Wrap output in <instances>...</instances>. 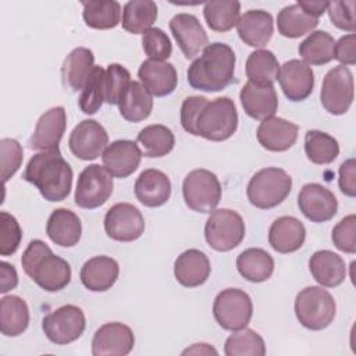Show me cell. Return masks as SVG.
Returning a JSON list of instances; mask_svg holds the SVG:
<instances>
[{
  "label": "cell",
  "mask_w": 356,
  "mask_h": 356,
  "mask_svg": "<svg viewBox=\"0 0 356 356\" xmlns=\"http://www.w3.org/2000/svg\"><path fill=\"white\" fill-rule=\"evenodd\" d=\"M22 178L38 188L47 202H63L72 188L74 172L60 149L39 152L28 161Z\"/></svg>",
  "instance_id": "6da1fadb"
},
{
  "label": "cell",
  "mask_w": 356,
  "mask_h": 356,
  "mask_svg": "<svg viewBox=\"0 0 356 356\" xmlns=\"http://www.w3.org/2000/svg\"><path fill=\"white\" fill-rule=\"evenodd\" d=\"M235 63L236 57L231 46L221 42L207 44L202 56L189 65L188 82L202 92H220L232 83Z\"/></svg>",
  "instance_id": "7a4b0ae2"
},
{
  "label": "cell",
  "mask_w": 356,
  "mask_h": 356,
  "mask_svg": "<svg viewBox=\"0 0 356 356\" xmlns=\"http://www.w3.org/2000/svg\"><path fill=\"white\" fill-rule=\"evenodd\" d=\"M21 264L25 274L46 292L61 291L71 281L68 261L54 254L40 239L29 242L21 256Z\"/></svg>",
  "instance_id": "3957f363"
},
{
  "label": "cell",
  "mask_w": 356,
  "mask_h": 356,
  "mask_svg": "<svg viewBox=\"0 0 356 356\" xmlns=\"http://www.w3.org/2000/svg\"><path fill=\"white\" fill-rule=\"evenodd\" d=\"M238 128V113L234 100L217 97L209 100L197 113L193 124V136L222 142L229 139Z\"/></svg>",
  "instance_id": "277c9868"
},
{
  "label": "cell",
  "mask_w": 356,
  "mask_h": 356,
  "mask_svg": "<svg viewBox=\"0 0 356 356\" xmlns=\"http://www.w3.org/2000/svg\"><path fill=\"white\" fill-rule=\"evenodd\" d=\"M292 191L291 175L278 167L259 170L246 188L248 200L252 206L268 210L281 204Z\"/></svg>",
  "instance_id": "5b68a950"
},
{
  "label": "cell",
  "mask_w": 356,
  "mask_h": 356,
  "mask_svg": "<svg viewBox=\"0 0 356 356\" xmlns=\"http://www.w3.org/2000/svg\"><path fill=\"white\" fill-rule=\"evenodd\" d=\"M295 314L305 328L321 331L334 321L337 303L323 286H306L295 298Z\"/></svg>",
  "instance_id": "8992f818"
},
{
  "label": "cell",
  "mask_w": 356,
  "mask_h": 356,
  "mask_svg": "<svg viewBox=\"0 0 356 356\" xmlns=\"http://www.w3.org/2000/svg\"><path fill=\"white\" fill-rule=\"evenodd\" d=\"M245 221L231 209H216L210 213L204 225L207 245L217 252L235 249L245 238Z\"/></svg>",
  "instance_id": "52a82bcc"
},
{
  "label": "cell",
  "mask_w": 356,
  "mask_h": 356,
  "mask_svg": "<svg viewBox=\"0 0 356 356\" xmlns=\"http://www.w3.org/2000/svg\"><path fill=\"white\" fill-rule=\"evenodd\" d=\"M182 195L191 210L196 213H211L221 200V184L214 172L197 168L185 177Z\"/></svg>",
  "instance_id": "ba28073f"
},
{
  "label": "cell",
  "mask_w": 356,
  "mask_h": 356,
  "mask_svg": "<svg viewBox=\"0 0 356 356\" xmlns=\"http://www.w3.org/2000/svg\"><path fill=\"white\" fill-rule=\"evenodd\" d=\"M252 314V299L242 289L227 288L214 299L213 316L222 330L238 331L245 328L249 324Z\"/></svg>",
  "instance_id": "9c48e42d"
},
{
  "label": "cell",
  "mask_w": 356,
  "mask_h": 356,
  "mask_svg": "<svg viewBox=\"0 0 356 356\" xmlns=\"http://www.w3.org/2000/svg\"><path fill=\"white\" fill-rule=\"evenodd\" d=\"M355 96V83L353 74L345 65H337L331 68L321 85L320 100L323 107L332 115L345 114L352 103Z\"/></svg>",
  "instance_id": "30bf717a"
},
{
  "label": "cell",
  "mask_w": 356,
  "mask_h": 356,
  "mask_svg": "<svg viewBox=\"0 0 356 356\" xmlns=\"http://www.w3.org/2000/svg\"><path fill=\"white\" fill-rule=\"evenodd\" d=\"M113 175L99 164H90L82 170L75 188V204L82 209L103 206L113 193Z\"/></svg>",
  "instance_id": "8fae6325"
},
{
  "label": "cell",
  "mask_w": 356,
  "mask_h": 356,
  "mask_svg": "<svg viewBox=\"0 0 356 356\" xmlns=\"http://www.w3.org/2000/svg\"><path fill=\"white\" fill-rule=\"evenodd\" d=\"M86 318L81 307L64 305L42 320V330L47 339L56 345H68L76 341L85 331Z\"/></svg>",
  "instance_id": "7c38bea8"
},
{
  "label": "cell",
  "mask_w": 356,
  "mask_h": 356,
  "mask_svg": "<svg viewBox=\"0 0 356 356\" xmlns=\"http://www.w3.org/2000/svg\"><path fill=\"white\" fill-rule=\"evenodd\" d=\"M104 231L113 241L132 242L142 236L145 218L134 204L115 203L104 216Z\"/></svg>",
  "instance_id": "4fadbf2b"
},
{
  "label": "cell",
  "mask_w": 356,
  "mask_h": 356,
  "mask_svg": "<svg viewBox=\"0 0 356 356\" xmlns=\"http://www.w3.org/2000/svg\"><path fill=\"white\" fill-rule=\"evenodd\" d=\"M108 146V134L96 120H83L74 127L68 138L71 153L85 161L95 160Z\"/></svg>",
  "instance_id": "5bb4252c"
},
{
  "label": "cell",
  "mask_w": 356,
  "mask_h": 356,
  "mask_svg": "<svg viewBox=\"0 0 356 356\" xmlns=\"http://www.w3.org/2000/svg\"><path fill=\"white\" fill-rule=\"evenodd\" d=\"M298 207L312 222H325L337 214L338 200L325 186L309 182L298 193Z\"/></svg>",
  "instance_id": "9a60e30c"
},
{
  "label": "cell",
  "mask_w": 356,
  "mask_h": 356,
  "mask_svg": "<svg viewBox=\"0 0 356 356\" xmlns=\"http://www.w3.org/2000/svg\"><path fill=\"white\" fill-rule=\"evenodd\" d=\"M135 345L132 330L120 321L106 323L96 330L92 339L93 356H125Z\"/></svg>",
  "instance_id": "2e32d148"
},
{
  "label": "cell",
  "mask_w": 356,
  "mask_h": 356,
  "mask_svg": "<svg viewBox=\"0 0 356 356\" xmlns=\"http://www.w3.org/2000/svg\"><path fill=\"white\" fill-rule=\"evenodd\" d=\"M67 127V113L63 106L51 107L44 111L33 129L32 136L28 140V147L31 150L47 152L58 149L60 140L65 132Z\"/></svg>",
  "instance_id": "e0dca14e"
},
{
  "label": "cell",
  "mask_w": 356,
  "mask_h": 356,
  "mask_svg": "<svg viewBox=\"0 0 356 356\" xmlns=\"http://www.w3.org/2000/svg\"><path fill=\"white\" fill-rule=\"evenodd\" d=\"M170 31L188 60L195 58L209 44L207 33L193 14L179 13L174 15L170 21Z\"/></svg>",
  "instance_id": "ac0fdd59"
},
{
  "label": "cell",
  "mask_w": 356,
  "mask_h": 356,
  "mask_svg": "<svg viewBox=\"0 0 356 356\" xmlns=\"http://www.w3.org/2000/svg\"><path fill=\"white\" fill-rule=\"evenodd\" d=\"M285 97L291 102L306 100L314 88V72L305 61L292 58L280 67L278 79Z\"/></svg>",
  "instance_id": "d6986e66"
},
{
  "label": "cell",
  "mask_w": 356,
  "mask_h": 356,
  "mask_svg": "<svg viewBox=\"0 0 356 356\" xmlns=\"http://www.w3.org/2000/svg\"><path fill=\"white\" fill-rule=\"evenodd\" d=\"M142 160V150L134 140L118 139L111 142L102 154L103 167L115 178L134 174Z\"/></svg>",
  "instance_id": "ffe728a7"
},
{
  "label": "cell",
  "mask_w": 356,
  "mask_h": 356,
  "mask_svg": "<svg viewBox=\"0 0 356 356\" xmlns=\"http://www.w3.org/2000/svg\"><path fill=\"white\" fill-rule=\"evenodd\" d=\"M299 127L281 117H268L263 120L256 131L261 147L268 152H286L298 139Z\"/></svg>",
  "instance_id": "44dd1931"
},
{
  "label": "cell",
  "mask_w": 356,
  "mask_h": 356,
  "mask_svg": "<svg viewBox=\"0 0 356 356\" xmlns=\"http://www.w3.org/2000/svg\"><path fill=\"white\" fill-rule=\"evenodd\" d=\"M138 76L140 83L156 97L171 95L178 83L177 70L167 61L145 60L138 70Z\"/></svg>",
  "instance_id": "7402d4cb"
},
{
  "label": "cell",
  "mask_w": 356,
  "mask_h": 356,
  "mask_svg": "<svg viewBox=\"0 0 356 356\" xmlns=\"http://www.w3.org/2000/svg\"><path fill=\"white\" fill-rule=\"evenodd\" d=\"M135 196L146 207H160L171 196L168 175L157 168H147L139 174L135 182Z\"/></svg>",
  "instance_id": "603a6c76"
},
{
  "label": "cell",
  "mask_w": 356,
  "mask_h": 356,
  "mask_svg": "<svg viewBox=\"0 0 356 356\" xmlns=\"http://www.w3.org/2000/svg\"><path fill=\"white\" fill-rule=\"evenodd\" d=\"M241 104L245 113L253 118L263 121L273 117L278 108V97L273 85H256L246 82L239 93Z\"/></svg>",
  "instance_id": "cb8c5ba5"
},
{
  "label": "cell",
  "mask_w": 356,
  "mask_h": 356,
  "mask_svg": "<svg viewBox=\"0 0 356 356\" xmlns=\"http://www.w3.org/2000/svg\"><path fill=\"white\" fill-rule=\"evenodd\" d=\"M120 275V266L110 256H95L86 260L81 268L82 285L92 292L108 291Z\"/></svg>",
  "instance_id": "d4e9b609"
},
{
  "label": "cell",
  "mask_w": 356,
  "mask_h": 356,
  "mask_svg": "<svg viewBox=\"0 0 356 356\" xmlns=\"http://www.w3.org/2000/svg\"><path fill=\"white\" fill-rule=\"evenodd\" d=\"M210 271V260L199 249H188L174 261L175 280L185 288L200 286L207 281Z\"/></svg>",
  "instance_id": "484cf974"
},
{
  "label": "cell",
  "mask_w": 356,
  "mask_h": 356,
  "mask_svg": "<svg viewBox=\"0 0 356 356\" xmlns=\"http://www.w3.org/2000/svg\"><path fill=\"white\" fill-rule=\"evenodd\" d=\"M241 40L250 47H263L273 38V15L264 10H249L236 22Z\"/></svg>",
  "instance_id": "4316f807"
},
{
  "label": "cell",
  "mask_w": 356,
  "mask_h": 356,
  "mask_svg": "<svg viewBox=\"0 0 356 356\" xmlns=\"http://www.w3.org/2000/svg\"><path fill=\"white\" fill-rule=\"evenodd\" d=\"M306 239V228L300 220L292 216L278 217L268 229V243L278 253L299 250Z\"/></svg>",
  "instance_id": "83f0119b"
},
{
  "label": "cell",
  "mask_w": 356,
  "mask_h": 356,
  "mask_svg": "<svg viewBox=\"0 0 356 356\" xmlns=\"http://www.w3.org/2000/svg\"><path fill=\"white\" fill-rule=\"evenodd\" d=\"M309 270L313 278L324 288H335L346 278L343 259L332 250H317L309 259Z\"/></svg>",
  "instance_id": "f1b7e54d"
},
{
  "label": "cell",
  "mask_w": 356,
  "mask_h": 356,
  "mask_svg": "<svg viewBox=\"0 0 356 356\" xmlns=\"http://www.w3.org/2000/svg\"><path fill=\"white\" fill-rule=\"evenodd\" d=\"M46 234L53 243L63 248H72L81 239L82 224L74 211L56 209L47 220Z\"/></svg>",
  "instance_id": "f546056e"
},
{
  "label": "cell",
  "mask_w": 356,
  "mask_h": 356,
  "mask_svg": "<svg viewBox=\"0 0 356 356\" xmlns=\"http://www.w3.org/2000/svg\"><path fill=\"white\" fill-rule=\"evenodd\" d=\"M95 56L90 49L75 47L63 61L61 78L65 88L72 92L82 90L90 71L93 70Z\"/></svg>",
  "instance_id": "4dcf8cb0"
},
{
  "label": "cell",
  "mask_w": 356,
  "mask_h": 356,
  "mask_svg": "<svg viewBox=\"0 0 356 356\" xmlns=\"http://www.w3.org/2000/svg\"><path fill=\"white\" fill-rule=\"evenodd\" d=\"M118 108L124 120L129 122H140L152 114L153 96L140 82L134 81L120 99Z\"/></svg>",
  "instance_id": "1f68e13d"
},
{
  "label": "cell",
  "mask_w": 356,
  "mask_h": 356,
  "mask_svg": "<svg viewBox=\"0 0 356 356\" xmlns=\"http://www.w3.org/2000/svg\"><path fill=\"white\" fill-rule=\"evenodd\" d=\"M238 273L249 282H264L274 273V259L260 248H249L236 257Z\"/></svg>",
  "instance_id": "d6a6232c"
},
{
  "label": "cell",
  "mask_w": 356,
  "mask_h": 356,
  "mask_svg": "<svg viewBox=\"0 0 356 356\" xmlns=\"http://www.w3.org/2000/svg\"><path fill=\"white\" fill-rule=\"evenodd\" d=\"M29 325V309L26 302L8 295L0 299V331L6 337H18Z\"/></svg>",
  "instance_id": "836d02e7"
},
{
  "label": "cell",
  "mask_w": 356,
  "mask_h": 356,
  "mask_svg": "<svg viewBox=\"0 0 356 356\" xmlns=\"http://www.w3.org/2000/svg\"><path fill=\"white\" fill-rule=\"evenodd\" d=\"M157 4L152 0H131L122 8V28L132 35H143L156 22Z\"/></svg>",
  "instance_id": "e575fe53"
},
{
  "label": "cell",
  "mask_w": 356,
  "mask_h": 356,
  "mask_svg": "<svg viewBox=\"0 0 356 356\" xmlns=\"http://www.w3.org/2000/svg\"><path fill=\"white\" fill-rule=\"evenodd\" d=\"M317 25L318 18L309 15L298 3L284 7L277 17L278 33L289 39L310 33Z\"/></svg>",
  "instance_id": "d590c367"
},
{
  "label": "cell",
  "mask_w": 356,
  "mask_h": 356,
  "mask_svg": "<svg viewBox=\"0 0 356 356\" xmlns=\"http://www.w3.org/2000/svg\"><path fill=\"white\" fill-rule=\"evenodd\" d=\"M136 140L142 147V154L150 159L167 156L175 145V136L172 131L161 124L145 127L139 131Z\"/></svg>",
  "instance_id": "8d00e7d4"
},
{
  "label": "cell",
  "mask_w": 356,
  "mask_h": 356,
  "mask_svg": "<svg viewBox=\"0 0 356 356\" xmlns=\"http://www.w3.org/2000/svg\"><path fill=\"white\" fill-rule=\"evenodd\" d=\"M335 40L325 31H313L300 42L299 54L307 65H324L334 60Z\"/></svg>",
  "instance_id": "74e56055"
},
{
  "label": "cell",
  "mask_w": 356,
  "mask_h": 356,
  "mask_svg": "<svg viewBox=\"0 0 356 356\" xmlns=\"http://www.w3.org/2000/svg\"><path fill=\"white\" fill-rule=\"evenodd\" d=\"M280 64L273 51L259 49L252 51L246 60V76L256 85H274L278 79Z\"/></svg>",
  "instance_id": "f35d334b"
},
{
  "label": "cell",
  "mask_w": 356,
  "mask_h": 356,
  "mask_svg": "<svg viewBox=\"0 0 356 356\" xmlns=\"http://www.w3.org/2000/svg\"><path fill=\"white\" fill-rule=\"evenodd\" d=\"M241 3L235 0H213L203 7L207 26L214 32L231 31L239 19Z\"/></svg>",
  "instance_id": "ab89813d"
},
{
  "label": "cell",
  "mask_w": 356,
  "mask_h": 356,
  "mask_svg": "<svg viewBox=\"0 0 356 356\" xmlns=\"http://www.w3.org/2000/svg\"><path fill=\"white\" fill-rule=\"evenodd\" d=\"M83 21L93 29H111L120 24L121 6L115 0L82 1Z\"/></svg>",
  "instance_id": "60d3db41"
},
{
  "label": "cell",
  "mask_w": 356,
  "mask_h": 356,
  "mask_svg": "<svg viewBox=\"0 0 356 356\" xmlns=\"http://www.w3.org/2000/svg\"><path fill=\"white\" fill-rule=\"evenodd\" d=\"M305 153L313 164H330L339 154V143L327 132L309 129L305 134Z\"/></svg>",
  "instance_id": "b9f144b4"
},
{
  "label": "cell",
  "mask_w": 356,
  "mask_h": 356,
  "mask_svg": "<svg viewBox=\"0 0 356 356\" xmlns=\"http://www.w3.org/2000/svg\"><path fill=\"white\" fill-rule=\"evenodd\" d=\"M224 353L227 356H264L266 343L264 339L250 328H242L232 331L225 339Z\"/></svg>",
  "instance_id": "7bdbcfd3"
},
{
  "label": "cell",
  "mask_w": 356,
  "mask_h": 356,
  "mask_svg": "<svg viewBox=\"0 0 356 356\" xmlns=\"http://www.w3.org/2000/svg\"><path fill=\"white\" fill-rule=\"evenodd\" d=\"M104 74L106 70H103L100 65H95L81 90L78 104L81 111L88 115L96 114L100 110L103 102H106Z\"/></svg>",
  "instance_id": "ee69618b"
},
{
  "label": "cell",
  "mask_w": 356,
  "mask_h": 356,
  "mask_svg": "<svg viewBox=\"0 0 356 356\" xmlns=\"http://www.w3.org/2000/svg\"><path fill=\"white\" fill-rule=\"evenodd\" d=\"M131 74L129 71L122 67L121 64L113 63L108 64L104 74V96L106 102L108 104H117L120 103V99L122 97L124 92L131 83Z\"/></svg>",
  "instance_id": "f6af8a7d"
},
{
  "label": "cell",
  "mask_w": 356,
  "mask_h": 356,
  "mask_svg": "<svg viewBox=\"0 0 356 356\" xmlns=\"http://www.w3.org/2000/svg\"><path fill=\"white\" fill-rule=\"evenodd\" d=\"M21 239L22 229L17 218L7 211H0V254H14L21 245Z\"/></svg>",
  "instance_id": "bcb514c9"
},
{
  "label": "cell",
  "mask_w": 356,
  "mask_h": 356,
  "mask_svg": "<svg viewBox=\"0 0 356 356\" xmlns=\"http://www.w3.org/2000/svg\"><path fill=\"white\" fill-rule=\"evenodd\" d=\"M142 47L149 60L165 61L172 53V44L167 33L153 26L142 35Z\"/></svg>",
  "instance_id": "7dc6e473"
},
{
  "label": "cell",
  "mask_w": 356,
  "mask_h": 356,
  "mask_svg": "<svg viewBox=\"0 0 356 356\" xmlns=\"http://www.w3.org/2000/svg\"><path fill=\"white\" fill-rule=\"evenodd\" d=\"M22 159L24 152L18 140L11 138H3L0 140V167L3 184H6L19 170Z\"/></svg>",
  "instance_id": "c3c4849f"
},
{
  "label": "cell",
  "mask_w": 356,
  "mask_h": 356,
  "mask_svg": "<svg viewBox=\"0 0 356 356\" xmlns=\"http://www.w3.org/2000/svg\"><path fill=\"white\" fill-rule=\"evenodd\" d=\"M332 243L343 253H356V216L349 214L343 217L334 228L331 234Z\"/></svg>",
  "instance_id": "681fc988"
},
{
  "label": "cell",
  "mask_w": 356,
  "mask_h": 356,
  "mask_svg": "<svg viewBox=\"0 0 356 356\" xmlns=\"http://www.w3.org/2000/svg\"><path fill=\"white\" fill-rule=\"evenodd\" d=\"M356 1H330L327 13L330 15L331 22L341 31H346L349 33H355L356 31V13H355Z\"/></svg>",
  "instance_id": "f907efd6"
},
{
  "label": "cell",
  "mask_w": 356,
  "mask_h": 356,
  "mask_svg": "<svg viewBox=\"0 0 356 356\" xmlns=\"http://www.w3.org/2000/svg\"><path fill=\"white\" fill-rule=\"evenodd\" d=\"M209 102L204 96H189L182 102L181 106V125L182 128L193 135V124L200 108Z\"/></svg>",
  "instance_id": "816d5d0a"
},
{
  "label": "cell",
  "mask_w": 356,
  "mask_h": 356,
  "mask_svg": "<svg viewBox=\"0 0 356 356\" xmlns=\"http://www.w3.org/2000/svg\"><path fill=\"white\" fill-rule=\"evenodd\" d=\"M334 58L341 63V65H355L356 64V35L349 33L339 38L335 42Z\"/></svg>",
  "instance_id": "f5cc1de1"
},
{
  "label": "cell",
  "mask_w": 356,
  "mask_h": 356,
  "mask_svg": "<svg viewBox=\"0 0 356 356\" xmlns=\"http://www.w3.org/2000/svg\"><path fill=\"white\" fill-rule=\"evenodd\" d=\"M339 189L349 197L356 196V160L348 159L339 167Z\"/></svg>",
  "instance_id": "db71d44e"
},
{
  "label": "cell",
  "mask_w": 356,
  "mask_h": 356,
  "mask_svg": "<svg viewBox=\"0 0 356 356\" xmlns=\"http://www.w3.org/2000/svg\"><path fill=\"white\" fill-rule=\"evenodd\" d=\"M18 285V274L13 264L7 261L0 263V292L6 293Z\"/></svg>",
  "instance_id": "11a10c76"
},
{
  "label": "cell",
  "mask_w": 356,
  "mask_h": 356,
  "mask_svg": "<svg viewBox=\"0 0 356 356\" xmlns=\"http://www.w3.org/2000/svg\"><path fill=\"white\" fill-rule=\"evenodd\" d=\"M330 1H298V4L312 17L318 18L328 8Z\"/></svg>",
  "instance_id": "9f6ffc18"
},
{
  "label": "cell",
  "mask_w": 356,
  "mask_h": 356,
  "mask_svg": "<svg viewBox=\"0 0 356 356\" xmlns=\"http://www.w3.org/2000/svg\"><path fill=\"white\" fill-rule=\"evenodd\" d=\"M188 353H192V355H217L218 352L211 348L209 343H193V346L185 349L182 352V355H188Z\"/></svg>",
  "instance_id": "6f0895ef"
}]
</instances>
